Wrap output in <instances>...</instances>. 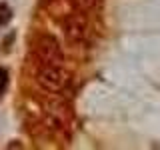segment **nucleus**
<instances>
[{"instance_id":"obj_1","label":"nucleus","mask_w":160,"mask_h":150,"mask_svg":"<svg viewBox=\"0 0 160 150\" xmlns=\"http://www.w3.org/2000/svg\"><path fill=\"white\" fill-rule=\"evenodd\" d=\"M32 56L36 60V66H62L64 54L60 48L58 40L50 34H40L32 44Z\"/></svg>"},{"instance_id":"obj_2","label":"nucleus","mask_w":160,"mask_h":150,"mask_svg":"<svg viewBox=\"0 0 160 150\" xmlns=\"http://www.w3.org/2000/svg\"><path fill=\"white\" fill-rule=\"evenodd\" d=\"M36 82L48 92H60L68 82V76L62 66H36Z\"/></svg>"},{"instance_id":"obj_3","label":"nucleus","mask_w":160,"mask_h":150,"mask_svg":"<svg viewBox=\"0 0 160 150\" xmlns=\"http://www.w3.org/2000/svg\"><path fill=\"white\" fill-rule=\"evenodd\" d=\"M64 34L72 44H82L88 36V20L82 14V10H76L64 22Z\"/></svg>"},{"instance_id":"obj_4","label":"nucleus","mask_w":160,"mask_h":150,"mask_svg":"<svg viewBox=\"0 0 160 150\" xmlns=\"http://www.w3.org/2000/svg\"><path fill=\"white\" fill-rule=\"evenodd\" d=\"M98 0H72L74 8L76 10H82V12H88V10H92L94 6H96Z\"/></svg>"},{"instance_id":"obj_5","label":"nucleus","mask_w":160,"mask_h":150,"mask_svg":"<svg viewBox=\"0 0 160 150\" xmlns=\"http://www.w3.org/2000/svg\"><path fill=\"white\" fill-rule=\"evenodd\" d=\"M10 18H12V10H10L8 4H0V26H4V24L10 22Z\"/></svg>"},{"instance_id":"obj_6","label":"nucleus","mask_w":160,"mask_h":150,"mask_svg":"<svg viewBox=\"0 0 160 150\" xmlns=\"http://www.w3.org/2000/svg\"><path fill=\"white\" fill-rule=\"evenodd\" d=\"M6 88H8V70L0 68V96L6 92Z\"/></svg>"}]
</instances>
